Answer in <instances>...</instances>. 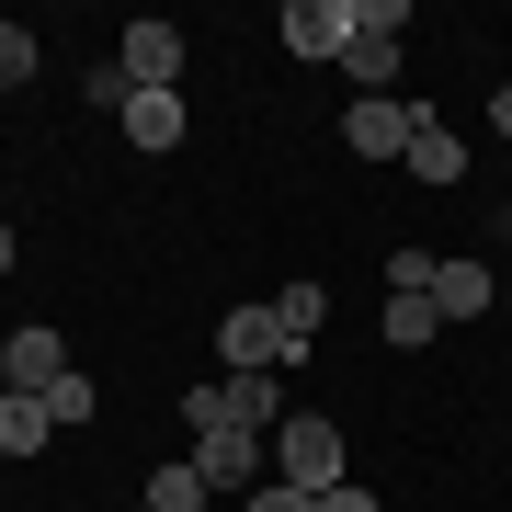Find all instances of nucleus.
Returning <instances> with one entry per match:
<instances>
[{"instance_id":"1","label":"nucleus","mask_w":512,"mask_h":512,"mask_svg":"<svg viewBox=\"0 0 512 512\" xmlns=\"http://www.w3.org/2000/svg\"><path fill=\"white\" fill-rule=\"evenodd\" d=\"M285 376H217V387H194V399H183V421H194V433H262V444H274L285 433Z\"/></svg>"},{"instance_id":"2","label":"nucleus","mask_w":512,"mask_h":512,"mask_svg":"<svg viewBox=\"0 0 512 512\" xmlns=\"http://www.w3.org/2000/svg\"><path fill=\"white\" fill-rule=\"evenodd\" d=\"M274 478L285 490H342V421L330 410H285V433H274Z\"/></svg>"},{"instance_id":"3","label":"nucleus","mask_w":512,"mask_h":512,"mask_svg":"<svg viewBox=\"0 0 512 512\" xmlns=\"http://www.w3.org/2000/svg\"><path fill=\"white\" fill-rule=\"evenodd\" d=\"M114 69L137 80V92H183V23H126V35H114Z\"/></svg>"},{"instance_id":"4","label":"nucleus","mask_w":512,"mask_h":512,"mask_svg":"<svg viewBox=\"0 0 512 512\" xmlns=\"http://www.w3.org/2000/svg\"><path fill=\"white\" fill-rule=\"evenodd\" d=\"M194 478H205V490H239V501H251L262 478H274V444H262V433H194Z\"/></svg>"},{"instance_id":"5","label":"nucleus","mask_w":512,"mask_h":512,"mask_svg":"<svg viewBox=\"0 0 512 512\" xmlns=\"http://www.w3.org/2000/svg\"><path fill=\"white\" fill-rule=\"evenodd\" d=\"M421 114H433V103L376 92V103H353V114H342V148H353V160H410V126H421Z\"/></svg>"},{"instance_id":"6","label":"nucleus","mask_w":512,"mask_h":512,"mask_svg":"<svg viewBox=\"0 0 512 512\" xmlns=\"http://www.w3.org/2000/svg\"><path fill=\"white\" fill-rule=\"evenodd\" d=\"M217 353H228V376H285L274 308H228V319H217Z\"/></svg>"},{"instance_id":"7","label":"nucleus","mask_w":512,"mask_h":512,"mask_svg":"<svg viewBox=\"0 0 512 512\" xmlns=\"http://www.w3.org/2000/svg\"><path fill=\"white\" fill-rule=\"evenodd\" d=\"M46 433H57V410H46V387H0V467H23V456H46Z\"/></svg>"},{"instance_id":"8","label":"nucleus","mask_w":512,"mask_h":512,"mask_svg":"<svg viewBox=\"0 0 512 512\" xmlns=\"http://www.w3.org/2000/svg\"><path fill=\"white\" fill-rule=\"evenodd\" d=\"M285 46L296 57H342L353 46V0H285Z\"/></svg>"},{"instance_id":"9","label":"nucleus","mask_w":512,"mask_h":512,"mask_svg":"<svg viewBox=\"0 0 512 512\" xmlns=\"http://www.w3.org/2000/svg\"><path fill=\"white\" fill-rule=\"evenodd\" d=\"M69 376V342H57V330L35 319V330H12V342H0V387H57Z\"/></svg>"},{"instance_id":"10","label":"nucleus","mask_w":512,"mask_h":512,"mask_svg":"<svg viewBox=\"0 0 512 512\" xmlns=\"http://www.w3.org/2000/svg\"><path fill=\"white\" fill-rule=\"evenodd\" d=\"M490 308H501L490 262H433V319H490Z\"/></svg>"},{"instance_id":"11","label":"nucleus","mask_w":512,"mask_h":512,"mask_svg":"<svg viewBox=\"0 0 512 512\" xmlns=\"http://www.w3.org/2000/svg\"><path fill=\"white\" fill-rule=\"evenodd\" d=\"M114 126H126L148 160H160V148H183V137H194V114H183V92H137L126 114H114Z\"/></svg>"},{"instance_id":"12","label":"nucleus","mask_w":512,"mask_h":512,"mask_svg":"<svg viewBox=\"0 0 512 512\" xmlns=\"http://www.w3.org/2000/svg\"><path fill=\"white\" fill-rule=\"evenodd\" d=\"M410 171H421V183H467V137L421 114V126H410Z\"/></svg>"},{"instance_id":"13","label":"nucleus","mask_w":512,"mask_h":512,"mask_svg":"<svg viewBox=\"0 0 512 512\" xmlns=\"http://www.w3.org/2000/svg\"><path fill=\"white\" fill-rule=\"evenodd\" d=\"M342 69H353V103L399 92V35H353V46H342Z\"/></svg>"},{"instance_id":"14","label":"nucleus","mask_w":512,"mask_h":512,"mask_svg":"<svg viewBox=\"0 0 512 512\" xmlns=\"http://www.w3.org/2000/svg\"><path fill=\"white\" fill-rule=\"evenodd\" d=\"M319 319H330V296H319V285H285V296H274V342H285V365L319 342Z\"/></svg>"},{"instance_id":"15","label":"nucleus","mask_w":512,"mask_h":512,"mask_svg":"<svg viewBox=\"0 0 512 512\" xmlns=\"http://www.w3.org/2000/svg\"><path fill=\"white\" fill-rule=\"evenodd\" d=\"M205 501H217V490L194 478V456L183 467H148V512H205Z\"/></svg>"},{"instance_id":"16","label":"nucleus","mask_w":512,"mask_h":512,"mask_svg":"<svg viewBox=\"0 0 512 512\" xmlns=\"http://www.w3.org/2000/svg\"><path fill=\"white\" fill-rule=\"evenodd\" d=\"M433 296H387V342H399V353H421V342H433Z\"/></svg>"},{"instance_id":"17","label":"nucleus","mask_w":512,"mask_h":512,"mask_svg":"<svg viewBox=\"0 0 512 512\" xmlns=\"http://www.w3.org/2000/svg\"><path fill=\"white\" fill-rule=\"evenodd\" d=\"M46 410H57V433H69V421H92V410H103V387H92V376H80V365H69V376H57V387H46Z\"/></svg>"},{"instance_id":"18","label":"nucleus","mask_w":512,"mask_h":512,"mask_svg":"<svg viewBox=\"0 0 512 512\" xmlns=\"http://www.w3.org/2000/svg\"><path fill=\"white\" fill-rule=\"evenodd\" d=\"M23 80H35V35H23V23H0V92H23Z\"/></svg>"},{"instance_id":"19","label":"nucleus","mask_w":512,"mask_h":512,"mask_svg":"<svg viewBox=\"0 0 512 512\" xmlns=\"http://www.w3.org/2000/svg\"><path fill=\"white\" fill-rule=\"evenodd\" d=\"M80 103H103V114H126V103H137V80H126V69H114V57H103V69L80 80Z\"/></svg>"},{"instance_id":"20","label":"nucleus","mask_w":512,"mask_h":512,"mask_svg":"<svg viewBox=\"0 0 512 512\" xmlns=\"http://www.w3.org/2000/svg\"><path fill=\"white\" fill-rule=\"evenodd\" d=\"M387 296H433V251H387Z\"/></svg>"},{"instance_id":"21","label":"nucleus","mask_w":512,"mask_h":512,"mask_svg":"<svg viewBox=\"0 0 512 512\" xmlns=\"http://www.w3.org/2000/svg\"><path fill=\"white\" fill-rule=\"evenodd\" d=\"M239 512H319V501H308V490H285V478H262V490L239 501Z\"/></svg>"},{"instance_id":"22","label":"nucleus","mask_w":512,"mask_h":512,"mask_svg":"<svg viewBox=\"0 0 512 512\" xmlns=\"http://www.w3.org/2000/svg\"><path fill=\"white\" fill-rule=\"evenodd\" d=\"M319 512H376V490H353V478H342V490H319Z\"/></svg>"},{"instance_id":"23","label":"nucleus","mask_w":512,"mask_h":512,"mask_svg":"<svg viewBox=\"0 0 512 512\" xmlns=\"http://www.w3.org/2000/svg\"><path fill=\"white\" fill-rule=\"evenodd\" d=\"M490 126H501V137H512V80H501V92H490Z\"/></svg>"},{"instance_id":"24","label":"nucleus","mask_w":512,"mask_h":512,"mask_svg":"<svg viewBox=\"0 0 512 512\" xmlns=\"http://www.w3.org/2000/svg\"><path fill=\"white\" fill-rule=\"evenodd\" d=\"M0 274H12V217H0Z\"/></svg>"},{"instance_id":"25","label":"nucleus","mask_w":512,"mask_h":512,"mask_svg":"<svg viewBox=\"0 0 512 512\" xmlns=\"http://www.w3.org/2000/svg\"><path fill=\"white\" fill-rule=\"evenodd\" d=\"M501 308H512V296H501Z\"/></svg>"},{"instance_id":"26","label":"nucleus","mask_w":512,"mask_h":512,"mask_svg":"<svg viewBox=\"0 0 512 512\" xmlns=\"http://www.w3.org/2000/svg\"><path fill=\"white\" fill-rule=\"evenodd\" d=\"M137 512H148V501H137Z\"/></svg>"}]
</instances>
